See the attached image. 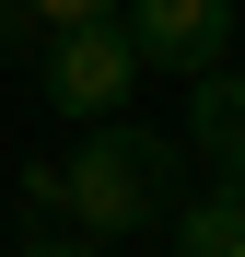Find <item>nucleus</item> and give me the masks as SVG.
Wrapping results in <instances>:
<instances>
[{"label":"nucleus","mask_w":245,"mask_h":257,"mask_svg":"<svg viewBox=\"0 0 245 257\" xmlns=\"http://www.w3.org/2000/svg\"><path fill=\"white\" fill-rule=\"evenodd\" d=\"M59 199H70V222L94 234V245H117V234H152L163 210H175V141L94 117V128H82V152L59 164Z\"/></svg>","instance_id":"nucleus-1"},{"label":"nucleus","mask_w":245,"mask_h":257,"mask_svg":"<svg viewBox=\"0 0 245 257\" xmlns=\"http://www.w3.org/2000/svg\"><path fill=\"white\" fill-rule=\"evenodd\" d=\"M35 82H47L59 117H117L129 82H140V47H129V24H59L47 59H35Z\"/></svg>","instance_id":"nucleus-2"},{"label":"nucleus","mask_w":245,"mask_h":257,"mask_svg":"<svg viewBox=\"0 0 245 257\" xmlns=\"http://www.w3.org/2000/svg\"><path fill=\"white\" fill-rule=\"evenodd\" d=\"M117 24H129V47H140V70H222V47H233V0H117Z\"/></svg>","instance_id":"nucleus-3"},{"label":"nucleus","mask_w":245,"mask_h":257,"mask_svg":"<svg viewBox=\"0 0 245 257\" xmlns=\"http://www.w3.org/2000/svg\"><path fill=\"white\" fill-rule=\"evenodd\" d=\"M187 128H198V152L222 164V187H245V70H198Z\"/></svg>","instance_id":"nucleus-4"},{"label":"nucleus","mask_w":245,"mask_h":257,"mask_svg":"<svg viewBox=\"0 0 245 257\" xmlns=\"http://www.w3.org/2000/svg\"><path fill=\"white\" fill-rule=\"evenodd\" d=\"M175 222V257H222L233 234H245V187H222V199H187V210H163Z\"/></svg>","instance_id":"nucleus-5"},{"label":"nucleus","mask_w":245,"mask_h":257,"mask_svg":"<svg viewBox=\"0 0 245 257\" xmlns=\"http://www.w3.org/2000/svg\"><path fill=\"white\" fill-rule=\"evenodd\" d=\"M24 12L59 35V24H117V0H24Z\"/></svg>","instance_id":"nucleus-6"},{"label":"nucleus","mask_w":245,"mask_h":257,"mask_svg":"<svg viewBox=\"0 0 245 257\" xmlns=\"http://www.w3.org/2000/svg\"><path fill=\"white\" fill-rule=\"evenodd\" d=\"M12 257H105V245H59V234H24Z\"/></svg>","instance_id":"nucleus-7"},{"label":"nucleus","mask_w":245,"mask_h":257,"mask_svg":"<svg viewBox=\"0 0 245 257\" xmlns=\"http://www.w3.org/2000/svg\"><path fill=\"white\" fill-rule=\"evenodd\" d=\"M222 257H245V234H233V245H222Z\"/></svg>","instance_id":"nucleus-8"}]
</instances>
